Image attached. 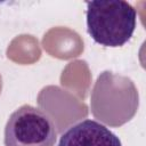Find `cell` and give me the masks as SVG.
Segmentation results:
<instances>
[{
	"instance_id": "obj_3",
	"label": "cell",
	"mask_w": 146,
	"mask_h": 146,
	"mask_svg": "<svg viewBox=\"0 0 146 146\" xmlns=\"http://www.w3.org/2000/svg\"><path fill=\"white\" fill-rule=\"evenodd\" d=\"M57 130L50 116L32 105L14 111L5 127V146H55Z\"/></svg>"
},
{
	"instance_id": "obj_1",
	"label": "cell",
	"mask_w": 146,
	"mask_h": 146,
	"mask_svg": "<svg viewBox=\"0 0 146 146\" xmlns=\"http://www.w3.org/2000/svg\"><path fill=\"white\" fill-rule=\"evenodd\" d=\"M138 106L139 94L130 78L112 71L98 75L90 96V108L100 123L121 127L135 116Z\"/></svg>"
},
{
	"instance_id": "obj_4",
	"label": "cell",
	"mask_w": 146,
	"mask_h": 146,
	"mask_svg": "<svg viewBox=\"0 0 146 146\" xmlns=\"http://www.w3.org/2000/svg\"><path fill=\"white\" fill-rule=\"evenodd\" d=\"M57 146H122L119 137L103 123L86 119L67 128Z\"/></svg>"
},
{
	"instance_id": "obj_2",
	"label": "cell",
	"mask_w": 146,
	"mask_h": 146,
	"mask_svg": "<svg viewBox=\"0 0 146 146\" xmlns=\"http://www.w3.org/2000/svg\"><path fill=\"white\" fill-rule=\"evenodd\" d=\"M87 31L95 42L104 47H122L133 35L136 9L124 0L87 1Z\"/></svg>"
}]
</instances>
